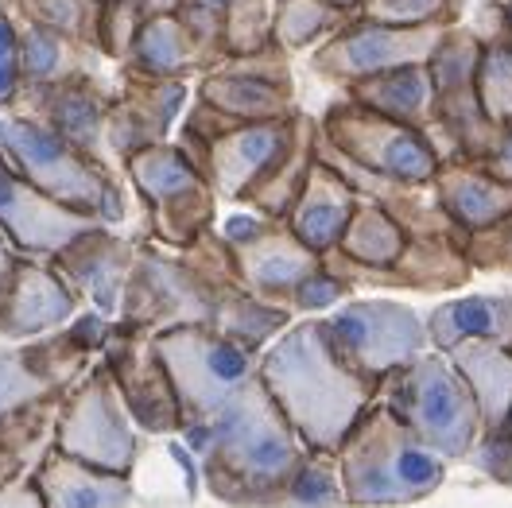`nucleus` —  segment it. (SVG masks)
<instances>
[{
  "label": "nucleus",
  "instance_id": "obj_1",
  "mask_svg": "<svg viewBox=\"0 0 512 508\" xmlns=\"http://www.w3.org/2000/svg\"><path fill=\"white\" fill-rule=\"evenodd\" d=\"M187 443L198 454L202 485L229 508H268L307 454L260 373L206 427L187 431Z\"/></svg>",
  "mask_w": 512,
  "mask_h": 508
},
{
  "label": "nucleus",
  "instance_id": "obj_2",
  "mask_svg": "<svg viewBox=\"0 0 512 508\" xmlns=\"http://www.w3.org/2000/svg\"><path fill=\"white\" fill-rule=\"evenodd\" d=\"M260 381L288 415L295 435L311 450L338 454L357 415L377 392L334 357L319 330V318L291 322L288 330L260 353Z\"/></svg>",
  "mask_w": 512,
  "mask_h": 508
},
{
  "label": "nucleus",
  "instance_id": "obj_3",
  "mask_svg": "<svg viewBox=\"0 0 512 508\" xmlns=\"http://www.w3.org/2000/svg\"><path fill=\"white\" fill-rule=\"evenodd\" d=\"M338 466L350 508L419 505L450 474L447 458L423 443L384 400H373L357 415L338 446Z\"/></svg>",
  "mask_w": 512,
  "mask_h": 508
},
{
  "label": "nucleus",
  "instance_id": "obj_4",
  "mask_svg": "<svg viewBox=\"0 0 512 508\" xmlns=\"http://www.w3.org/2000/svg\"><path fill=\"white\" fill-rule=\"evenodd\" d=\"M0 156L32 187L94 222L117 225L125 218V191H121L117 167L82 152L78 144H70L66 136L51 132V128L4 113L0 117Z\"/></svg>",
  "mask_w": 512,
  "mask_h": 508
},
{
  "label": "nucleus",
  "instance_id": "obj_5",
  "mask_svg": "<svg viewBox=\"0 0 512 508\" xmlns=\"http://www.w3.org/2000/svg\"><path fill=\"white\" fill-rule=\"evenodd\" d=\"M431 450L447 462H466L481 435V412L466 381L443 350H423L381 384V396Z\"/></svg>",
  "mask_w": 512,
  "mask_h": 508
},
{
  "label": "nucleus",
  "instance_id": "obj_6",
  "mask_svg": "<svg viewBox=\"0 0 512 508\" xmlns=\"http://www.w3.org/2000/svg\"><path fill=\"white\" fill-rule=\"evenodd\" d=\"M319 330L334 357L377 396L396 369L431 350L427 318L396 299H346L342 307L319 318Z\"/></svg>",
  "mask_w": 512,
  "mask_h": 508
},
{
  "label": "nucleus",
  "instance_id": "obj_7",
  "mask_svg": "<svg viewBox=\"0 0 512 508\" xmlns=\"http://www.w3.org/2000/svg\"><path fill=\"white\" fill-rule=\"evenodd\" d=\"M156 350L179 392L183 435L206 427L260 373V353L210 326H171L156 334Z\"/></svg>",
  "mask_w": 512,
  "mask_h": 508
},
{
  "label": "nucleus",
  "instance_id": "obj_8",
  "mask_svg": "<svg viewBox=\"0 0 512 508\" xmlns=\"http://www.w3.org/2000/svg\"><path fill=\"white\" fill-rule=\"evenodd\" d=\"M125 175L136 187V198L144 202L148 233L156 245L171 249V253H183L198 237L218 229V202L222 198L187 159L179 156V148L171 140L128 159Z\"/></svg>",
  "mask_w": 512,
  "mask_h": 508
},
{
  "label": "nucleus",
  "instance_id": "obj_9",
  "mask_svg": "<svg viewBox=\"0 0 512 508\" xmlns=\"http://www.w3.org/2000/svg\"><path fill=\"white\" fill-rule=\"evenodd\" d=\"M117 326L152 338L171 326H210V291L198 253H171L152 237H140Z\"/></svg>",
  "mask_w": 512,
  "mask_h": 508
},
{
  "label": "nucleus",
  "instance_id": "obj_10",
  "mask_svg": "<svg viewBox=\"0 0 512 508\" xmlns=\"http://www.w3.org/2000/svg\"><path fill=\"white\" fill-rule=\"evenodd\" d=\"M319 132L330 148H338L357 167H369V171L388 175V179L431 183L439 175V163H443L435 140L427 132L388 121L381 113L350 101L346 94L322 109Z\"/></svg>",
  "mask_w": 512,
  "mask_h": 508
},
{
  "label": "nucleus",
  "instance_id": "obj_11",
  "mask_svg": "<svg viewBox=\"0 0 512 508\" xmlns=\"http://www.w3.org/2000/svg\"><path fill=\"white\" fill-rule=\"evenodd\" d=\"M59 450L113 470V474H128L140 462V427L132 423L125 400L117 392V384L109 377V369L97 357L86 369V377L74 384L63 396V415H59Z\"/></svg>",
  "mask_w": 512,
  "mask_h": 508
},
{
  "label": "nucleus",
  "instance_id": "obj_12",
  "mask_svg": "<svg viewBox=\"0 0 512 508\" xmlns=\"http://www.w3.org/2000/svg\"><path fill=\"white\" fill-rule=\"evenodd\" d=\"M222 237L233 253L241 284L256 299L272 307H295L299 287L322 272V256L307 249L288 218H260V214H237L222 225ZM295 315V311H291Z\"/></svg>",
  "mask_w": 512,
  "mask_h": 508
},
{
  "label": "nucleus",
  "instance_id": "obj_13",
  "mask_svg": "<svg viewBox=\"0 0 512 508\" xmlns=\"http://www.w3.org/2000/svg\"><path fill=\"white\" fill-rule=\"evenodd\" d=\"M478 59L481 35L466 24H454L443 32L435 55L427 59V70L435 82V121H439V136H443L447 152L481 163L497 140V125L481 109Z\"/></svg>",
  "mask_w": 512,
  "mask_h": 508
},
{
  "label": "nucleus",
  "instance_id": "obj_14",
  "mask_svg": "<svg viewBox=\"0 0 512 508\" xmlns=\"http://www.w3.org/2000/svg\"><path fill=\"white\" fill-rule=\"evenodd\" d=\"M443 32L447 28H439V24L396 28V24H381V20L350 16L326 43H319L311 51V70L319 78H326V82L350 86V82L373 78V74H384V70H396V66L427 63L435 55Z\"/></svg>",
  "mask_w": 512,
  "mask_h": 508
},
{
  "label": "nucleus",
  "instance_id": "obj_15",
  "mask_svg": "<svg viewBox=\"0 0 512 508\" xmlns=\"http://www.w3.org/2000/svg\"><path fill=\"white\" fill-rule=\"evenodd\" d=\"M194 97L210 101L237 125H260V121H291L299 113L295 78H291V55L280 43H268L253 55H233L218 70L198 78Z\"/></svg>",
  "mask_w": 512,
  "mask_h": 508
},
{
  "label": "nucleus",
  "instance_id": "obj_16",
  "mask_svg": "<svg viewBox=\"0 0 512 508\" xmlns=\"http://www.w3.org/2000/svg\"><path fill=\"white\" fill-rule=\"evenodd\" d=\"M101 365L109 369V377L117 384L128 415L140 431L148 435H183V408H179V392L171 384V373L163 365L156 338L125 330L113 322V334L101 350Z\"/></svg>",
  "mask_w": 512,
  "mask_h": 508
},
{
  "label": "nucleus",
  "instance_id": "obj_17",
  "mask_svg": "<svg viewBox=\"0 0 512 508\" xmlns=\"http://www.w3.org/2000/svg\"><path fill=\"white\" fill-rule=\"evenodd\" d=\"M322 264L346 280L353 291H416V295H450L470 284L474 268L466 249L447 237H408L404 253L392 264H357L338 249L322 253Z\"/></svg>",
  "mask_w": 512,
  "mask_h": 508
},
{
  "label": "nucleus",
  "instance_id": "obj_18",
  "mask_svg": "<svg viewBox=\"0 0 512 508\" xmlns=\"http://www.w3.org/2000/svg\"><path fill=\"white\" fill-rule=\"evenodd\" d=\"M113 97L117 90L105 82V74H82V78H66V82H51V86H20L16 101L4 113L51 128V132L66 136L70 144H78L82 152L117 167V159L105 144Z\"/></svg>",
  "mask_w": 512,
  "mask_h": 508
},
{
  "label": "nucleus",
  "instance_id": "obj_19",
  "mask_svg": "<svg viewBox=\"0 0 512 508\" xmlns=\"http://www.w3.org/2000/svg\"><path fill=\"white\" fill-rule=\"evenodd\" d=\"M47 260L66 280V287L74 291L82 311L90 307V311H101L105 318L117 322L121 303H125L128 276H132V264H136V241L121 237L113 225L97 222Z\"/></svg>",
  "mask_w": 512,
  "mask_h": 508
},
{
  "label": "nucleus",
  "instance_id": "obj_20",
  "mask_svg": "<svg viewBox=\"0 0 512 508\" xmlns=\"http://www.w3.org/2000/svg\"><path fill=\"white\" fill-rule=\"evenodd\" d=\"M187 82L171 78H140V74H121V90L113 97L109 125H105V144L113 159L125 167L132 156L167 144L171 128L187 113Z\"/></svg>",
  "mask_w": 512,
  "mask_h": 508
},
{
  "label": "nucleus",
  "instance_id": "obj_21",
  "mask_svg": "<svg viewBox=\"0 0 512 508\" xmlns=\"http://www.w3.org/2000/svg\"><path fill=\"white\" fill-rule=\"evenodd\" d=\"M94 218L55 202L51 194L32 187L8 159L0 156V229L8 241L28 256H55L78 233H86Z\"/></svg>",
  "mask_w": 512,
  "mask_h": 508
},
{
  "label": "nucleus",
  "instance_id": "obj_22",
  "mask_svg": "<svg viewBox=\"0 0 512 508\" xmlns=\"http://www.w3.org/2000/svg\"><path fill=\"white\" fill-rule=\"evenodd\" d=\"M78 299L66 280L51 268L47 256H28L16 268V280L8 287V299L0 307V338L4 342H28L39 334H51L78 315Z\"/></svg>",
  "mask_w": 512,
  "mask_h": 508
},
{
  "label": "nucleus",
  "instance_id": "obj_23",
  "mask_svg": "<svg viewBox=\"0 0 512 508\" xmlns=\"http://www.w3.org/2000/svg\"><path fill=\"white\" fill-rule=\"evenodd\" d=\"M350 101L381 113L388 121H400L408 128H419L435 140L439 156L447 159V144L439 136V121H435V82H431V70L427 63L416 66H396V70H384V74H373V78H361V82H350L342 86Z\"/></svg>",
  "mask_w": 512,
  "mask_h": 508
},
{
  "label": "nucleus",
  "instance_id": "obj_24",
  "mask_svg": "<svg viewBox=\"0 0 512 508\" xmlns=\"http://www.w3.org/2000/svg\"><path fill=\"white\" fill-rule=\"evenodd\" d=\"M315 163H319V117L295 113L284 148L272 156L264 175L245 191L241 206H249L260 218H288L315 171Z\"/></svg>",
  "mask_w": 512,
  "mask_h": 508
},
{
  "label": "nucleus",
  "instance_id": "obj_25",
  "mask_svg": "<svg viewBox=\"0 0 512 508\" xmlns=\"http://www.w3.org/2000/svg\"><path fill=\"white\" fill-rule=\"evenodd\" d=\"M431 191L439 198V206L450 214V222L466 233L485 229V225L512 214V183L493 175L478 159H443L439 175L431 179Z\"/></svg>",
  "mask_w": 512,
  "mask_h": 508
},
{
  "label": "nucleus",
  "instance_id": "obj_26",
  "mask_svg": "<svg viewBox=\"0 0 512 508\" xmlns=\"http://www.w3.org/2000/svg\"><path fill=\"white\" fill-rule=\"evenodd\" d=\"M303 113V109H299ZM295 121V117H291ZM291 121H260V125H241L210 140V171L206 183L222 202H241L245 191L264 175L272 156L284 148L291 132Z\"/></svg>",
  "mask_w": 512,
  "mask_h": 508
},
{
  "label": "nucleus",
  "instance_id": "obj_27",
  "mask_svg": "<svg viewBox=\"0 0 512 508\" xmlns=\"http://www.w3.org/2000/svg\"><path fill=\"white\" fill-rule=\"evenodd\" d=\"M32 481L43 497V508H128L136 497L128 474L90 466L59 446L35 466Z\"/></svg>",
  "mask_w": 512,
  "mask_h": 508
},
{
  "label": "nucleus",
  "instance_id": "obj_28",
  "mask_svg": "<svg viewBox=\"0 0 512 508\" xmlns=\"http://www.w3.org/2000/svg\"><path fill=\"white\" fill-rule=\"evenodd\" d=\"M117 70L121 74H140V78L198 82L202 74L214 70V59L198 47V39L187 32V24L179 16H148V24L136 35L132 55Z\"/></svg>",
  "mask_w": 512,
  "mask_h": 508
},
{
  "label": "nucleus",
  "instance_id": "obj_29",
  "mask_svg": "<svg viewBox=\"0 0 512 508\" xmlns=\"http://www.w3.org/2000/svg\"><path fill=\"white\" fill-rule=\"evenodd\" d=\"M357 198L361 194L350 187V179L338 175L334 167H326L319 159L311 179H307V187L299 194V202L291 206L288 225L307 249H315L319 256L330 253V249H338V241H342V233L350 225Z\"/></svg>",
  "mask_w": 512,
  "mask_h": 508
},
{
  "label": "nucleus",
  "instance_id": "obj_30",
  "mask_svg": "<svg viewBox=\"0 0 512 508\" xmlns=\"http://www.w3.org/2000/svg\"><path fill=\"white\" fill-rule=\"evenodd\" d=\"M63 396L66 392H55V396H43L16 412L0 415V485L28 481L35 466L55 450Z\"/></svg>",
  "mask_w": 512,
  "mask_h": 508
},
{
  "label": "nucleus",
  "instance_id": "obj_31",
  "mask_svg": "<svg viewBox=\"0 0 512 508\" xmlns=\"http://www.w3.org/2000/svg\"><path fill=\"white\" fill-rule=\"evenodd\" d=\"M450 365L458 369V377L466 381L474 404L481 412V431L505 427L512 408V350L497 346V342H458L447 350Z\"/></svg>",
  "mask_w": 512,
  "mask_h": 508
},
{
  "label": "nucleus",
  "instance_id": "obj_32",
  "mask_svg": "<svg viewBox=\"0 0 512 508\" xmlns=\"http://www.w3.org/2000/svg\"><path fill=\"white\" fill-rule=\"evenodd\" d=\"M427 338H431V350L443 353L470 338L512 350V295H466V299L439 303L427 315Z\"/></svg>",
  "mask_w": 512,
  "mask_h": 508
},
{
  "label": "nucleus",
  "instance_id": "obj_33",
  "mask_svg": "<svg viewBox=\"0 0 512 508\" xmlns=\"http://www.w3.org/2000/svg\"><path fill=\"white\" fill-rule=\"evenodd\" d=\"M101 63H105V55L90 43L20 20V74H24V86H51V82L82 78V74H101Z\"/></svg>",
  "mask_w": 512,
  "mask_h": 508
},
{
  "label": "nucleus",
  "instance_id": "obj_34",
  "mask_svg": "<svg viewBox=\"0 0 512 508\" xmlns=\"http://www.w3.org/2000/svg\"><path fill=\"white\" fill-rule=\"evenodd\" d=\"M268 508H350L338 454L307 446V454L299 458V466L291 470L284 489L268 501Z\"/></svg>",
  "mask_w": 512,
  "mask_h": 508
},
{
  "label": "nucleus",
  "instance_id": "obj_35",
  "mask_svg": "<svg viewBox=\"0 0 512 508\" xmlns=\"http://www.w3.org/2000/svg\"><path fill=\"white\" fill-rule=\"evenodd\" d=\"M408 233L396 225L392 214H384L373 198H357L353 218L338 241V253L357 260V264H392L404 253Z\"/></svg>",
  "mask_w": 512,
  "mask_h": 508
},
{
  "label": "nucleus",
  "instance_id": "obj_36",
  "mask_svg": "<svg viewBox=\"0 0 512 508\" xmlns=\"http://www.w3.org/2000/svg\"><path fill=\"white\" fill-rule=\"evenodd\" d=\"M350 20V12L334 8L330 0H276V20H272V39L295 55L307 47H319L330 35Z\"/></svg>",
  "mask_w": 512,
  "mask_h": 508
},
{
  "label": "nucleus",
  "instance_id": "obj_37",
  "mask_svg": "<svg viewBox=\"0 0 512 508\" xmlns=\"http://www.w3.org/2000/svg\"><path fill=\"white\" fill-rule=\"evenodd\" d=\"M16 20H28L39 28L63 32L70 39H82L97 47V24H101V4L105 0H4Z\"/></svg>",
  "mask_w": 512,
  "mask_h": 508
},
{
  "label": "nucleus",
  "instance_id": "obj_38",
  "mask_svg": "<svg viewBox=\"0 0 512 508\" xmlns=\"http://www.w3.org/2000/svg\"><path fill=\"white\" fill-rule=\"evenodd\" d=\"M478 97L481 109L493 125L512 121V39L509 35H481V59H478Z\"/></svg>",
  "mask_w": 512,
  "mask_h": 508
},
{
  "label": "nucleus",
  "instance_id": "obj_39",
  "mask_svg": "<svg viewBox=\"0 0 512 508\" xmlns=\"http://www.w3.org/2000/svg\"><path fill=\"white\" fill-rule=\"evenodd\" d=\"M55 392H63V388H55L35 369L32 353H28L24 342L0 346V415L16 412V408H24L32 400H43V396H55Z\"/></svg>",
  "mask_w": 512,
  "mask_h": 508
},
{
  "label": "nucleus",
  "instance_id": "obj_40",
  "mask_svg": "<svg viewBox=\"0 0 512 508\" xmlns=\"http://www.w3.org/2000/svg\"><path fill=\"white\" fill-rule=\"evenodd\" d=\"M276 0H225V59L264 51L272 39Z\"/></svg>",
  "mask_w": 512,
  "mask_h": 508
},
{
  "label": "nucleus",
  "instance_id": "obj_41",
  "mask_svg": "<svg viewBox=\"0 0 512 508\" xmlns=\"http://www.w3.org/2000/svg\"><path fill=\"white\" fill-rule=\"evenodd\" d=\"M357 16L396 28H427V24L450 28L462 16V0H361Z\"/></svg>",
  "mask_w": 512,
  "mask_h": 508
},
{
  "label": "nucleus",
  "instance_id": "obj_42",
  "mask_svg": "<svg viewBox=\"0 0 512 508\" xmlns=\"http://www.w3.org/2000/svg\"><path fill=\"white\" fill-rule=\"evenodd\" d=\"M144 24H148L144 0H105L101 24H97V51L105 55V63H125Z\"/></svg>",
  "mask_w": 512,
  "mask_h": 508
},
{
  "label": "nucleus",
  "instance_id": "obj_43",
  "mask_svg": "<svg viewBox=\"0 0 512 508\" xmlns=\"http://www.w3.org/2000/svg\"><path fill=\"white\" fill-rule=\"evenodd\" d=\"M466 260L474 272H512V214L466 233Z\"/></svg>",
  "mask_w": 512,
  "mask_h": 508
},
{
  "label": "nucleus",
  "instance_id": "obj_44",
  "mask_svg": "<svg viewBox=\"0 0 512 508\" xmlns=\"http://www.w3.org/2000/svg\"><path fill=\"white\" fill-rule=\"evenodd\" d=\"M466 462H470L481 477H489L493 485H505L512 493V431L509 427L481 431L478 443L470 446V454H466Z\"/></svg>",
  "mask_w": 512,
  "mask_h": 508
},
{
  "label": "nucleus",
  "instance_id": "obj_45",
  "mask_svg": "<svg viewBox=\"0 0 512 508\" xmlns=\"http://www.w3.org/2000/svg\"><path fill=\"white\" fill-rule=\"evenodd\" d=\"M24 86L20 74V20L16 12L0 0V109H8Z\"/></svg>",
  "mask_w": 512,
  "mask_h": 508
},
{
  "label": "nucleus",
  "instance_id": "obj_46",
  "mask_svg": "<svg viewBox=\"0 0 512 508\" xmlns=\"http://www.w3.org/2000/svg\"><path fill=\"white\" fill-rule=\"evenodd\" d=\"M481 163H485L493 175H501V179H509L512 183V121L497 128V140H493L489 156L481 159Z\"/></svg>",
  "mask_w": 512,
  "mask_h": 508
},
{
  "label": "nucleus",
  "instance_id": "obj_47",
  "mask_svg": "<svg viewBox=\"0 0 512 508\" xmlns=\"http://www.w3.org/2000/svg\"><path fill=\"white\" fill-rule=\"evenodd\" d=\"M0 508H43V497L35 489V481H12V485H0Z\"/></svg>",
  "mask_w": 512,
  "mask_h": 508
},
{
  "label": "nucleus",
  "instance_id": "obj_48",
  "mask_svg": "<svg viewBox=\"0 0 512 508\" xmlns=\"http://www.w3.org/2000/svg\"><path fill=\"white\" fill-rule=\"evenodd\" d=\"M20 260H24V253H20V249L8 241V233L0 229V307H4V299H8V287H12V280H16Z\"/></svg>",
  "mask_w": 512,
  "mask_h": 508
},
{
  "label": "nucleus",
  "instance_id": "obj_49",
  "mask_svg": "<svg viewBox=\"0 0 512 508\" xmlns=\"http://www.w3.org/2000/svg\"><path fill=\"white\" fill-rule=\"evenodd\" d=\"M183 4H187V0H144L148 16H175Z\"/></svg>",
  "mask_w": 512,
  "mask_h": 508
},
{
  "label": "nucleus",
  "instance_id": "obj_50",
  "mask_svg": "<svg viewBox=\"0 0 512 508\" xmlns=\"http://www.w3.org/2000/svg\"><path fill=\"white\" fill-rule=\"evenodd\" d=\"M493 8H497V20H501L497 32L512 35V0H493Z\"/></svg>",
  "mask_w": 512,
  "mask_h": 508
},
{
  "label": "nucleus",
  "instance_id": "obj_51",
  "mask_svg": "<svg viewBox=\"0 0 512 508\" xmlns=\"http://www.w3.org/2000/svg\"><path fill=\"white\" fill-rule=\"evenodd\" d=\"M334 8H342V12H350V16H357V8H361V0H330Z\"/></svg>",
  "mask_w": 512,
  "mask_h": 508
},
{
  "label": "nucleus",
  "instance_id": "obj_52",
  "mask_svg": "<svg viewBox=\"0 0 512 508\" xmlns=\"http://www.w3.org/2000/svg\"><path fill=\"white\" fill-rule=\"evenodd\" d=\"M505 427H509V431H512V408H509V419H505Z\"/></svg>",
  "mask_w": 512,
  "mask_h": 508
},
{
  "label": "nucleus",
  "instance_id": "obj_53",
  "mask_svg": "<svg viewBox=\"0 0 512 508\" xmlns=\"http://www.w3.org/2000/svg\"><path fill=\"white\" fill-rule=\"evenodd\" d=\"M501 35H505V32H501ZM509 39H512V35H509Z\"/></svg>",
  "mask_w": 512,
  "mask_h": 508
}]
</instances>
